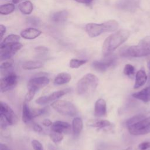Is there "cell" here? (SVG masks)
Segmentation results:
<instances>
[{"mask_svg":"<svg viewBox=\"0 0 150 150\" xmlns=\"http://www.w3.org/2000/svg\"><path fill=\"white\" fill-rule=\"evenodd\" d=\"M130 32L127 29H120L111 34L104 41L102 46V53L104 57L110 56L129 38Z\"/></svg>","mask_w":150,"mask_h":150,"instance_id":"1","label":"cell"},{"mask_svg":"<svg viewBox=\"0 0 150 150\" xmlns=\"http://www.w3.org/2000/svg\"><path fill=\"white\" fill-rule=\"evenodd\" d=\"M119 26L118 22L111 19L101 23H88L85 26V30L91 38L97 37L104 32H112L115 31Z\"/></svg>","mask_w":150,"mask_h":150,"instance_id":"2","label":"cell"},{"mask_svg":"<svg viewBox=\"0 0 150 150\" xmlns=\"http://www.w3.org/2000/svg\"><path fill=\"white\" fill-rule=\"evenodd\" d=\"M150 54V36L142 39L136 45L129 46L124 49L121 55L124 57H141Z\"/></svg>","mask_w":150,"mask_h":150,"instance_id":"3","label":"cell"},{"mask_svg":"<svg viewBox=\"0 0 150 150\" xmlns=\"http://www.w3.org/2000/svg\"><path fill=\"white\" fill-rule=\"evenodd\" d=\"M98 84V79L94 74L87 73L81 77L76 84V91L83 96L94 91Z\"/></svg>","mask_w":150,"mask_h":150,"instance_id":"4","label":"cell"},{"mask_svg":"<svg viewBox=\"0 0 150 150\" xmlns=\"http://www.w3.org/2000/svg\"><path fill=\"white\" fill-rule=\"evenodd\" d=\"M51 106L56 111L63 115L74 117L78 113L75 105L68 101L56 100L52 103Z\"/></svg>","mask_w":150,"mask_h":150,"instance_id":"5","label":"cell"},{"mask_svg":"<svg viewBox=\"0 0 150 150\" xmlns=\"http://www.w3.org/2000/svg\"><path fill=\"white\" fill-rule=\"evenodd\" d=\"M129 132L133 135H146L150 132V117L127 127Z\"/></svg>","mask_w":150,"mask_h":150,"instance_id":"6","label":"cell"},{"mask_svg":"<svg viewBox=\"0 0 150 150\" xmlns=\"http://www.w3.org/2000/svg\"><path fill=\"white\" fill-rule=\"evenodd\" d=\"M22 44L20 42H16L4 46H0L1 61H5L11 58L22 47Z\"/></svg>","mask_w":150,"mask_h":150,"instance_id":"7","label":"cell"},{"mask_svg":"<svg viewBox=\"0 0 150 150\" xmlns=\"http://www.w3.org/2000/svg\"><path fill=\"white\" fill-rule=\"evenodd\" d=\"M70 91H71V89L69 88L56 91L47 96H42L38 98V99L36 100L35 103L39 105H45L51 102H54L57 100L59 98H60L64 95L69 93Z\"/></svg>","mask_w":150,"mask_h":150,"instance_id":"8","label":"cell"},{"mask_svg":"<svg viewBox=\"0 0 150 150\" xmlns=\"http://www.w3.org/2000/svg\"><path fill=\"white\" fill-rule=\"evenodd\" d=\"M0 115L7 121L10 125H14L18 121V118L14 111L8 104L2 101L0 102Z\"/></svg>","mask_w":150,"mask_h":150,"instance_id":"9","label":"cell"},{"mask_svg":"<svg viewBox=\"0 0 150 150\" xmlns=\"http://www.w3.org/2000/svg\"><path fill=\"white\" fill-rule=\"evenodd\" d=\"M18 83V76L14 72H9L1 79L0 88L2 93L14 88Z\"/></svg>","mask_w":150,"mask_h":150,"instance_id":"10","label":"cell"},{"mask_svg":"<svg viewBox=\"0 0 150 150\" xmlns=\"http://www.w3.org/2000/svg\"><path fill=\"white\" fill-rule=\"evenodd\" d=\"M50 82L49 78L45 76L32 78L28 83V89H32L36 91L46 86Z\"/></svg>","mask_w":150,"mask_h":150,"instance_id":"11","label":"cell"},{"mask_svg":"<svg viewBox=\"0 0 150 150\" xmlns=\"http://www.w3.org/2000/svg\"><path fill=\"white\" fill-rule=\"evenodd\" d=\"M115 62V57H110L104 60H96L92 63V67L97 71L104 72Z\"/></svg>","mask_w":150,"mask_h":150,"instance_id":"12","label":"cell"},{"mask_svg":"<svg viewBox=\"0 0 150 150\" xmlns=\"http://www.w3.org/2000/svg\"><path fill=\"white\" fill-rule=\"evenodd\" d=\"M116 5L121 10L132 12L138 6V2L137 0H120Z\"/></svg>","mask_w":150,"mask_h":150,"instance_id":"13","label":"cell"},{"mask_svg":"<svg viewBox=\"0 0 150 150\" xmlns=\"http://www.w3.org/2000/svg\"><path fill=\"white\" fill-rule=\"evenodd\" d=\"M71 129V125L67 122L62 121H56L53 122L51 125V130L60 134L68 133Z\"/></svg>","mask_w":150,"mask_h":150,"instance_id":"14","label":"cell"},{"mask_svg":"<svg viewBox=\"0 0 150 150\" xmlns=\"http://www.w3.org/2000/svg\"><path fill=\"white\" fill-rule=\"evenodd\" d=\"M94 114L97 117H102L107 115V104L105 100L99 98L96 101Z\"/></svg>","mask_w":150,"mask_h":150,"instance_id":"15","label":"cell"},{"mask_svg":"<svg viewBox=\"0 0 150 150\" xmlns=\"http://www.w3.org/2000/svg\"><path fill=\"white\" fill-rule=\"evenodd\" d=\"M132 96L139 100H141L145 103L150 101V84L145 88L142 89L139 91L134 93L132 94Z\"/></svg>","mask_w":150,"mask_h":150,"instance_id":"16","label":"cell"},{"mask_svg":"<svg viewBox=\"0 0 150 150\" xmlns=\"http://www.w3.org/2000/svg\"><path fill=\"white\" fill-rule=\"evenodd\" d=\"M69 15V13L68 11L64 9L53 13L50 16V19L52 22L60 23L65 22L67 19Z\"/></svg>","mask_w":150,"mask_h":150,"instance_id":"17","label":"cell"},{"mask_svg":"<svg viewBox=\"0 0 150 150\" xmlns=\"http://www.w3.org/2000/svg\"><path fill=\"white\" fill-rule=\"evenodd\" d=\"M147 79L148 77L145 70L144 69H140L138 70L136 73L134 88L137 89L143 86L146 83Z\"/></svg>","mask_w":150,"mask_h":150,"instance_id":"18","label":"cell"},{"mask_svg":"<svg viewBox=\"0 0 150 150\" xmlns=\"http://www.w3.org/2000/svg\"><path fill=\"white\" fill-rule=\"evenodd\" d=\"M87 124L91 127L96 128L98 129H103L106 127H109L112 125L111 122L106 120H99V119H91L89 120Z\"/></svg>","mask_w":150,"mask_h":150,"instance_id":"19","label":"cell"},{"mask_svg":"<svg viewBox=\"0 0 150 150\" xmlns=\"http://www.w3.org/2000/svg\"><path fill=\"white\" fill-rule=\"evenodd\" d=\"M42 34V32L38 29L33 28H27L21 32V36L22 38L25 39H34Z\"/></svg>","mask_w":150,"mask_h":150,"instance_id":"20","label":"cell"},{"mask_svg":"<svg viewBox=\"0 0 150 150\" xmlns=\"http://www.w3.org/2000/svg\"><path fill=\"white\" fill-rule=\"evenodd\" d=\"M27 102L28 101H25L22 104V118L23 122L25 124H28L33 119L32 110H30V108Z\"/></svg>","mask_w":150,"mask_h":150,"instance_id":"21","label":"cell"},{"mask_svg":"<svg viewBox=\"0 0 150 150\" xmlns=\"http://www.w3.org/2000/svg\"><path fill=\"white\" fill-rule=\"evenodd\" d=\"M71 79L70 74L66 72H62L59 73L54 79V84L55 85H63L68 83Z\"/></svg>","mask_w":150,"mask_h":150,"instance_id":"22","label":"cell"},{"mask_svg":"<svg viewBox=\"0 0 150 150\" xmlns=\"http://www.w3.org/2000/svg\"><path fill=\"white\" fill-rule=\"evenodd\" d=\"M83 122L81 118L75 117L72 121L71 129L74 135H79L83 130Z\"/></svg>","mask_w":150,"mask_h":150,"instance_id":"23","label":"cell"},{"mask_svg":"<svg viewBox=\"0 0 150 150\" xmlns=\"http://www.w3.org/2000/svg\"><path fill=\"white\" fill-rule=\"evenodd\" d=\"M43 66V62L39 60L26 61L22 64V68L25 70H35L41 68Z\"/></svg>","mask_w":150,"mask_h":150,"instance_id":"24","label":"cell"},{"mask_svg":"<svg viewBox=\"0 0 150 150\" xmlns=\"http://www.w3.org/2000/svg\"><path fill=\"white\" fill-rule=\"evenodd\" d=\"M20 11L25 15H29L33 11V6L32 3L30 1H25L20 3L18 5Z\"/></svg>","mask_w":150,"mask_h":150,"instance_id":"25","label":"cell"},{"mask_svg":"<svg viewBox=\"0 0 150 150\" xmlns=\"http://www.w3.org/2000/svg\"><path fill=\"white\" fill-rule=\"evenodd\" d=\"M20 36L18 35L11 34L8 35L1 42L0 46H4L9 44H12L16 42H19L20 40Z\"/></svg>","mask_w":150,"mask_h":150,"instance_id":"26","label":"cell"},{"mask_svg":"<svg viewBox=\"0 0 150 150\" xmlns=\"http://www.w3.org/2000/svg\"><path fill=\"white\" fill-rule=\"evenodd\" d=\"M15 5L13 4H5L1 5L0 6V13L4 15H7L12 13L15 10Z\"/></svg>","mask_w":150,"mask_h":150,"instance_id":"27","label":"cell"},{"mask_svg":"<svg viewBox=\"0 0 150 150\" xmlns=\"http://www.w3.org/2000/svg\"><path fill=\"white\" fill-rule=\"evenodd\" d=\"M87 62L86 60H81L77 59H72L70 60L69 66L73 69H76L84 64Z\"/></svg>","mask_w":150,"mask_h":150,"instance_id":"28","label":"cell"},{"mask_svg":"<svg viewBox=\"0 0 150 150\" xmlns=\"http://www.w3.org/2000/svg\"><path fill=\"white\" fill-rule=\"evenodd\" d=\"M49 137H50V138L51 139V140L54 143H56V144L60 142L63 140V137H64L63 134L58 133V132H54L52 131L51 132H50Z\"/></svg>","mask_w":150,"mask_h":150,"instance_id":"29","label":"cell"},{"mask_svg":"<svg viewBox=\"0 0 150 150\" xmlns=\"http://www.w3.org/2000/svg\"><path fill=\"white\" fill-rule=\"evenodd\" d=\"M145 117H146L145 115L144 114H138V115H134V117L129 118L126 121V125H127V127L133 124H135V123L142 120V119H144Z\"/></svg>","mask_w":150,"mask_h":150,"instance_id":"30","label":"cell"},{"mask_svg":"<svg viewBox=\"0 0 150 150\" xmlns=\"http://www.w3.org/2000/svg\"><path fill=\"white\" fill-rule=\"evenodd\" d=\"M123 73L126 76H131L135 73V67L131 64H127L124 68Z\"/></svg>","mask_w":150,"mask_h":150,"instance_id":"31","label":"cell"},{"mask_svg":"<svg viewBox=\"0 0 150 150\" xmlns=\"http://www.w3.org/2000/svg\"><path fill=\"white\" fill-rule=\"evenodd\" d=\"M26 23L33 26H39L40 23V20L39 18L36 16H29L26 18Z\"/></svg>","mask_w":150,"mask_h":150,"instance_id":"32","label":"cell"},{"mask_svg":"<svg viewBox=\"0 0 150 150\" xmlns=\"http://www.w3.org/2000/svg\"><path fill=\"white\" fill-rule=\"evenodd\" d=\"M47 111V107H43L42 108H38V109H34L32 110V114L33 118L40 116L42 114H44L46 113Z\"/></svg>","mask_w":150,"mask_h":150,"instance_id":"33","label":"cell"},{"mask_svg":"<svg viewBox=\"0 0 150 150\" xmlns=\"http://www.w3.org/2000/svg\"><path fill=\"white\" fill-rule=\"evenodd\" d=\"M35 50L36 53L38 55H40V56L45 55L49 52L48 48H47L46 47H45V46H38V47H35Z\"/></svg>","mask_w":150,"mask_h":150,"instance_id":"34","label":"cell"},{"mask_svg":"<svg viewBox=\"0 0 150 150\" xmlns=\"http://www.w3.org/2000/svg\"><path fill=\"white\" fill-rule=\"evenodd\" d=\"M31 145L34 150H44L42 144L38 140H32L31 142Z\"/></svg>","mask_w":150,"mask_h":150,"instance_id":"35","label":"cell"},{"mask_svg":"<svg viewBox=\"0 0 150 150\" xmlns=\"http://www.w3.org/2000/svg\"><path fill=\"white\" fill-rule=\"evenodd\" d=\"M36 93V91L33 90L28 89V92H27V93L25 96V101H26L28 102L31 101L33 99Z\"/></svg>","mask_w":150,"mask_h":150,"instance_id":"36","label":"cell"},{"mask_svg":"<svg viewBox=\"0 0 150 150\" xmlns=\"http://www.w3.org/2000/svg\"><path fill=\"white\" fill-rule=\"evenodd\" d=\"M138 148L139 150H146L150 148V142H143L139 144Z\"/></svg>","mask_w":150,"mask_h":150,"instance_id":"37","label":"cell"},{"mask_svg":"<svg viewBox=\"0 0 150 150\" xmlns=\"http://www.w3.org/2000/svg\"><path fill=\"white\" fill-rule=\"evenodd\" d=\"M9 125V124H8L7 121L2 115H1L0 116V125H1V128L2 129H5Z\"/></svg>","mask_w":150,"mask_h":150,"instance_id":"38","label":"cell"},{"mask_svg":"<svg viewBox=\"0 0 150 150\" xmlns=\"http://www.w3.org/2000/svg\"><path fill=\"white\" fill-rule=\"evenodd\" d=\"M12 66V63L11 62L5 61L4 62H2L1 64L0 68L1 69H7L11 68Z\"/></svg>","mask_w":150,"mask_h":150,"instance_id":"39","label":"cell"},{"mask_svg":"<svg viewBox=\"0 0 150 150\" xmlns=\"http://www.w3.org/2000/svg\"><path fill=\"white\" fill-rule=\"evenodd\" d=\"M33 129L36 132H38V133H40V132H43L42 127L40 125H39L38 124H34V125L33 126Z\"/></svg>","mask_w":150,"mask_h":150,"instance_id":"40","label":"cell"},{"mask_svg":"<svg viewBox=\"0 0 150 150\" xmlns=\"http://www.w3.org/2000/svg\"><path fill=\"white\" fill-rule=\"evenodd\" d=\"M6 32V27L2 24L0 25V33H1V39H2Z\"/></svg>","mask_w":150,"mask_h":150,"instance_id":"41","label":"cell"},{"mask_svg":"<svg viewBox=\"0 0 150 150\" xmlns=\"http://www.w3.org/2000/svg\"><path fill=\"white\" fill-rule=\"evenodd\" d=\"M42 124L45 126V127H49L51 126L53 124V122L49 120V119H45L43 121H42Z\"/></svg>","mask_w":150,"mask_h":150,"instance_id":"42","label":"cell"},{"mask_svg":"<svg viewBox=\"0 0 150 150\" xmlns=\"http://www.w3.org/2000/svg\"><path fill=\"white\" fill-rule=\"evenodd\" d=\"M75 1L81 3V4H89L91 3L94 0H74Z\"/></svg>","mask_w":150,"mask_h":150,"instance_id":"43","label":"cell"},{"mask_svg":"<svg viewBox=\"0 0 150 150\" xmlns=\"http://www.w3.org/2000/svg\"><path fill=\"white\" fill-rule=\"evenodd\" d=\"M0 150H10L9 147L3 143L0 144Z\"/></svg>","mask_w":150,"mask_h":150,"instance_id":"44","label":"cell"},{"mask_svg":"<svg viewBox=\"0 0 150 150\" xmlns=\"http://www.w3.org/2000/svg\"><path fill=\"white\" fill-rule=\"evenodd\" d=\"M22 1H23V0H12V2L13 4H18L19 2H21Z\"/></svg>","mask_w":150,"mask_h":150,"instance_id":"45","label":"cell"},{"mask_svg":"<svg viewBox=\"0 0 150 150\" xmlns=\"http://www.w3.org/2000/svg\"><path fill=\"white\" fill-rule=\"evenodd\" d=\"M123 150H134V148L132 147L129 146V147H128V148H125V149H124Z\"/></svg>","mask_w":150,"mask_h":150,"instance_id":"46","label":"cell"},{"mask_svg":"<svg viewBox=\"0 0 150 150\" xmlns=\"http://www.w3.org/2000/svg\"><path fill=\"white\" fill-rule=\"evenodd\" d=\"M147 66H148V69H149V71H150V60L148 62Z\"/></svg>","mask_w":150,"mask_h":150,"instance_id":"47","label":"cell"}]
</instances>
